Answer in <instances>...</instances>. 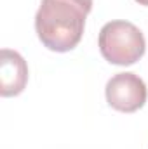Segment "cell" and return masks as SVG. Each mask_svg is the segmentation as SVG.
I'll return each instance as SVG.
<instances>
[{
	"instance_id": "obj_1",
	"label": "cell",
	"mask_w": 148,
	"mask_h": 149,
	"mask_svg": "<svg viewBox=\"0 0 148 149\" xmlns=\"http://www.w3.org/2000/svg\"><path fill=\"white\" fill-rule=\"evenodd\" d=\"M92 0H42L35 16V30L44 47L68 52L78 45Z\"/></svg>"
},
{
	"instance_id": "obj_4",
	"label": "cell",
	"mask_w": 148,
	"mask_h": 149,
	"mask_svg": "<svg viewBox=\"0 0 148 149\" xmlns=\"http://www.w3.org/2000/svg\"><path fill=\"white\" fill-rule=\"evenodd\" d=\"M28 81V66L21 54L11 49L0 52V94L4 97L19 95Z\"/></svg>"
},
{
	"instance_id": "obj_2",
	"label": "cell",
	"mask_w": 148,
	"mask_h": 149,
	"mask_svg": "<svg viewBox=\"0 0 148 149\" xmlns=\"http://www.w3.org/2000/svg\"><path fill=\"white\" fill-rule=\"evenodd\" d=\"M101 56L117 66H131L145 56L147 42L140 28L129 21L106 23L98 38Z\"/></svg>"
},
{
	"instance_id": "obj_5",
	"label": "cell",
	"mask_w": 148,
	"mask_h": 149,
	"mask_svg": "<svg viewBox=\"0 0 148 149\" xmlns=\"http://www.w3.org/2000/svg\"><path fill=\"white\" fill-rule=\"evenodd\" d=\"M136 2H138L140 5H147L148 7V0H136Z\"/></svg>"
},
{
	"instance_id": "obj_3",
	"label": "cell",
	"mask_w": 148,
	"mask_h": 149,
	"mask_svg": "<svg viewBox=\"0 0 148 149\" xmlns=\"http://www.w3.org/2000/svg\"><path fill=\"white\" fill-rule=\"evenodd\" d=\"M106 102L120 113H134L147 102L148 90L145 81L134 73H117L105 88Z\"/></svg>"
}]
</instances>
